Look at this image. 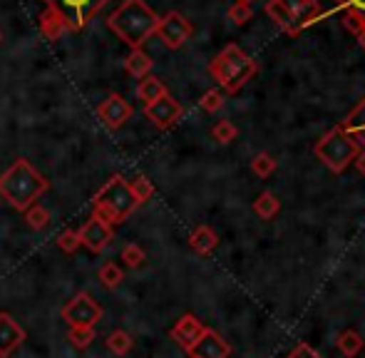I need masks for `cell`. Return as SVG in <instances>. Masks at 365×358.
Returning a JSON list of instances; mask_svg holds the SVG:
<instances>
[{
    "label": "cell",
    "instance_id": "cell-1",
    "mask_svg": "<svg viewBox=\"0 0 365 358\" xmlns=\"http://www.w3.org/2000/svg\"><path fill=\"white\" fill-rule=\"evenodd\" d=\"M48 189L50 182L25 157L15 160L0 175V197L8 199L10 207L18 209V212H25L28 207H33Z\"/></svg>",
    "mask_w": 365,
    "mask_h": 358
},
{
    "label": "cell",
    "instance_id": "cell-2",
    "mask_svg": "<svg viewBox=\"0 0 365 358\" xmlns=\"http://www.w3.org/2000/svg\"><path fill=\"white\" fill-rule=\"evenodd\" d=\"M107 25L122 43H127L132 50H140L157 33L159 15L145 0H122L120 8L107 18Z\"/></svg>",
    "mask_w": 365,
    "mask_h": 358
},
{
    "label": "cell",
    "instance_id": "cell-3",
    "mask_svg": "<svg viewBox=\"0 0 365 358\" xmlns=\"http://www.w3.org/2000/svg\"><path fill=\"white\" fill-rule=\"evenodd\" d=\"M259 65L251 55H246L236 43H229L217 58L209 63V75L219 83V88L229 95H236L251 78L256 75Z\"/></svg>",
    "mask_w": 365,
    "mask_h": 358
},
{
    "label": "cell",
    "instance_id": "cell-4",
    "mask_svg": "<svg viewBox=\"0 0 365 358\" xmlns=\"http://www.w3.org/2000/svg\"><path fill=\"white\" fill-rule=\"evenodd\" d=\"M137 207L140 204L135 202V197L130 192V184H127V179L122 175L110 177L102 184L100 192L92 197V217L102 219L110 227L122 224Z\"/></svg>",
    "mask_w": 365,
    "mask_h": 358
},
{
    "label": "cell",
    "instance_id": "cell-5",
    "mask_svg": "<svg viewBox=\"0 0 365 358\" xmlns=\"http://www.w3.org/2000/svg\"><path fill=\"white\" fill-rule=\"evenodd\" d=\"M264 13L279 25L284 33L298 35L303 28L318 23L326 15L318 0H269Z\"/></svg>",
    "mask_w": 365,
    "mask_h": 358
},
{
    "label": "cell",
    "instance_id": "cell-6",
    "mask_svg": "<svg viewBox=\"0 0 365 358\" xmlns=\"http://www.w3.org/2000/svg\"><path fill=\"white\" fill-rule=\"evenodd\" d=\"M316 157L333 172V175H343L351 167V162L358 157L361 145L353 140L348 132H343L341 127H333L328 135H323L313 147Z\"/></svg>",
    "mask_w": 365,
    "mask_h": 358
},
{
    "label": "cell",
    "instance_id": "cell-7",
    "mask_svg": "<svg viewBox=\"0 0 365 358\" xmlns=\"http://www.w3.org/2000/svg\"><path fill=\"white\" fill-rule=\"evenodd\" d=\"M43 3L45 8H53L55 13L63 15L73 33H80L110 0H43Z\"/></svg>",
    "mask_w": 365,
    "mask_h": 358
},
{
    "label": "cell",
    "instance_id": "cell-8",
    "mask_svg": "<svg viewBox=\"0 0 365 358\" xmlns=\"http://www.w3.org/2000/svg\"><path fill=\"white\" fill-rule=\"evenodd\" d=\"M63 319L68 326H77V329H95L102 321V306L92 299L90 294H77L65 304Z\"/></svg>",
    "mask_w": 365,
    "mask_h": 358
},
{
    "label": "cell",
    "instance_id": "cell-9",
    "mask_svg": "<svg viewBox=\"0 0 365 358\" xmlns=\"http://www.w3.org/2000/svg\"><path fill=\"white\" fill-rule=\"evenodd\" d=\"M154 35H159V40H162L169 50H179L194 35V25H192V20L184 18L179 10H169L167 15L159 18L157 33Z\"/></svg>",
    "mask_w": 365,
    "mask_h": 358
},
{
    "label": "cell",
    "instance_id": "cell-10",
    "mask_svg": "<svg viewBox=\"0 0 365 358\" xmlns=\"http://www.w3.org/2000/svg\"><path fill=\"white\" fill-rule=\"evenodd\" d=\"M182 115H184L182 102L174 100L169 92L164 97H159V100L145 105V117L157 127V130H169V127H174L179 120H182Z\"/></svg>",
    "mask_w": 365,
    "mask_h": 358
},
{
    "label": "cell",
    "instance_id": "cell-11",
    "mask_svg": "<svg viewBox=\"0 0 365 358\" xmlns=\"http://www.w3.org/2000/svg\"><path fill=\"white\" fill-rule=\"evenodd\" d=\"M97 115L105 122V127L110 130H120L127 125V120L132 117V105L120 95V92H110L107 100H102V105L97 107Z\"/></svg>",
    "mask_w": 365,
    "mask_h": 358
},
{
    "label": "cell",
    "instance_id": "cell-12",
    "mask_svg": "<svg viewBox=\"0 0 365 358\" xmlns=\"http://www.w3.org/2000/svg\"><path fill=\"white\" fill-rule=\"evenodd\" d=\"M80 244L82 247H87L92 254H100L107 249V244L112 242V227L110 224H105L102 219L97 217H90L85 224H82L80 232Z\"/></svg>",
    "mask_w": 365,
    "mask_h": 358
},
{
    "label": "cell",
    "instance_id": "cell-13",
    "mask_svg": "<svg viewBox=\"0 0 365 358\" xmlns=\"http://www.w3.org/2000/svg\"><path fill=\"white\" fill-rule=\"evenodd\" d=\"M204 329H207V326H204L202 321L197 319V316H194V314H184L182 319H179L177 324L172 326L169 336H172V339L177 341V344L189 354V351L194 349V344L202 339Z\"/></svg>",
    "mask_w": 365,
    "mask_h": 358
},
{
    "label": "cell",
    "instance_id": "cell-14",
    "mask_svg": "<svg viewBox=\"0 0 365 358\" xmlns=\"http://www.w3.org/2000/svg\"><path fill=\"white\" fill-rule=\"evenodd\" d=\"M25 329L10 314H0V358L13 356L23 346Z\"/></svg>",
    "mask_w": 365,
    "mask_h": 358
},
{
    "label": "cell",
    "instance_id": "cell-15",
    "mask_svg": "<svg viewBox=\"0 0 365 358\" xmlns=\"http://www.w3.org/2000/svg\"><path fill=\"white\" fill-rule=\"evenodd\" d=\"M192 358H231V346L214 329H204L202 339L189 351Z\"/></svg>",
    "mask_w": 365,
    "mask_h": 358
},
{
    "label": "cell",
    "instance_id": "cell-16",
    "mask_svg": "<svg viewBox=\"0 0 365 358\" xmlns=\"http://www.w3.org/2000/svg\"><path fill=\"white\" fill-rule=\"evenodd\" d=\"M189 247H192L194 252L199 254V257H209V254H212L214 249L219 247L217 232H214L212 227H207V224H199V227L194 229L192 234H189Z\"/></svg>",
    "mask_w": 365,
    "mask_h": 358
},
{
    "label": "cell",
    "instance_id": "cell-17",
    "mask_svg": "<svg viewBox=\"0 0 365 358\" xmlns=\"http://www.w3.org/2000/svg\"><path fill=\"white\" fill-rule=\"evenodd\" d=\"M338 127H341L343 132H348V135L361 145V150H365V97L356 105V110H351V115Z\"/></svg>",
    "mask_w": 365,
    "mask_h": 358
},
{
    "label": "cell",
    "instance_id": "cell-18",
    "mask_svg": "<svg viewBox=\"0 0 365 358\" xmlns=\"http://www.w3.org/2000/svg\"><path fill=\"white\" fill-rule=\"evenodd\" d=\"M40 30H43V35L48 40H58V38H63L70 28L63 20V15L55 13L53 8H45L43 13H40Z\"/></svg>",
    "mask_w": 365,
    "mask_h": 358
},
{
    "label": "cell",
    "instance_id": "cell-19",
    "mask_svg": "<svg viewBox=\"0 0 365 358\" xmlns=\"http://www.w3.org/2000/svg\"><path fill=\"white\" fill-rule=\"evenodd\" d=\"M152 68H154V60L145 53V48L130 50V55L125 58V70L132 75V78H137V80L147 78V75L152 73Z\"/></svg>",
    "mask_w": 365,
    "mask_h": 358
},
{
    "label": "cell",
    "instance_id": "cell-20",
    "mask_svg": "<svg viewBox=\"0 0 365 358\" xmlns=\"http://www.w3.org/2000/svg\"><path fill=\"white\" fill-rule=\"evenodd\" d=\"M336 349L346 358H356V356H361V351L365 349V339L358 334V331L348 329L336 339Z\"/></svg>",
    "mask_w": 365,
    "mask_h": 358
},
{
    "label": "cell",
    "instance_id": "cell-21",
    "mask_svg": "<svg viewBox=\"0 0 365 358\" xmlns=\"http://www.w3.org/2000/svg\"><path fill=\"white\" fill-rule=\"evenodd\" d=\"M254 212H256V217H259V219L271 222V219L281 212V199L276 197V194H271V192H261L259 197L254 199Z\"/></svg>",
    "mask_w": 365,
    "mask_h": 358
},
{
    "label": "cell",
    "instance_id": "cell-22",
    "mask_svg": "<svg viewBox=\"0 0 365 358\" xmlns=\"http://www.w3.org/2000/svg\"><path fill=\"white\" fill-rule=\"evenodd\" d=\"M167 95V85L162 83L159 78H154V75H147V78L140 80V85H137V97H140L145 105L149 102L159 100V97Z\"/></svg>",
    "mask_w": 365,
    "mask_h": 358
},
{
    "label": "cell",
    "instance_id": "cell-23",
    "mask_svg": "<svg viewBox=\"0 0 365 358\" xmlns=\"http://www.w3.org/2000/svg\"><path fill=\"white\" fill-rule=\"evenodd\" d=\"M132 346H135V341H132V336L127 334V331L117 329L107 336V349H110V354H115V356H127L132 351Z\"/></svg>",
    "mask_w": 365,
    "mask_h": 358
},
{
    "label": "cell",
    "instance_id": "cell-24",
    "mask_svg": "<svg viewBox=\"0 0 365 358\" xmlns=\"http://www.w3.org/2000/svg\"><path fill=\"white\" fill-rule=\"evenodd\" d=\"M276 167L279 165H276V160L269 155V152H259V155L251 160V172H254L259 179H269L276 172Z\"/></svg>",
    "mask_w": 365,
    "mask_h": 358
},
{
    "label": "cell",
    "instance_id": "cell-25",
    "mask_svg": "<svg viewBox=\"0 0 365 358\" xmlns=\"http://www.w3.org/2000/svg\"><path fill=\"white\" fill-rule=\"evenodd\" d=\"M127 184H130V192H132V197H135L137 204H145V202H149V199L154 197V184L149 182L145 175L135 177L132 182H127Z\"/></svg>",
    "mask_w": 365,
    "mask_h": 358
},
{
    "label": "cell",
    "instance_id": "cell-26",
    "mask_svg": "<svg viewBox=\"0 0 365 358\" xmlns=\"http://www.w3.org/2000/svg\"><path fill=\"white\" fill-rule=\"evenodd\" d=\"M97 276H100L102 286H107V289H117V286L122 284V279H125V274H122V269L117 267L115 262L102 264L100 271H97Z\"/></svg>",
    "mask_w": 365,
    "mask_h": 358
},
{
    "label": "cell",
    "instance_id": "cell-27",
    "mask_svg": "<svg viewBox=\"0 0 365 358\" xmlns=\"http://www.w3.org/2000/svg\"><path fill=\"white\" fill-rule=\"evenodd\" d=\"M25 222L30 224V229H45L50 224V212L43 207V204H38L35 202L33 207H28L25 209Z\"/></svg>",
    "mask_w": 365,
    "mask_h": 358
},
{
    "label": "cell",
    "instance_id": "cell-28",
    "mask_svg": "<svg viewBox=\"0 0 365 358\" xmlns=\"http://www.w3.org/2000/svg\"><path fill=\"white\" fill-rule=\"evenodd\" d=\"M212 137L219 142V145H229V142H234L236 137H239V127H236L231 120H221L214 125Z\"/></svg>",
    "mask_w": 365,
    "mask_h": 358
},
{
    "label": "cell",
    "instance_id": "cell-29",
    "mask_svg": "<svg viewBox=\"0 0 365 358\" xmlns=\"http://www.w3.org/2000/svg\"><path fill=\"white\" fill-rule=\"evenodd\" d=\"M68 339L75 349H90V344L95 341V329H77V326H70Z\"/></svg>",
    "mask_w": 365,
    "mask_h": 358
},
{
    "label": "cell",
    "instance_id": "cell-30",
    "mask_svg": "<svg viewBox=\"0 0 365 358\" xmlns=\"http://www.w3.org/2000/svg\"><path fill=\"white\" fill-rule=\"evenodd\" d=\"M199 107H202L204 112H209V115L219 112L221 107H224V92H221V90H207L202 95V100H199Z\"/></svg>",
    "mask_w": 365,
    "mask_h": 358
},
{
    "label": "cell",
    "instance_id": "cell-31",
    "mask_svg": "<svg viewBox=\"0 0 365 358\" xmlns=\"http://www.w3.org/2000/svg\"><path fill=\"white\" fill-rule=\"evenodd\" d=\"M58 249L65 254H75L77 249H80V234H77L75 229H63V232L58 234Z\"/></svg>",
    "mask_w": 365,
    "mask_h": 358
},
{
    "label": "cell",
    "instance_id": "cell-32",
    "mask_svg": "<svg viewBox=\"0 0 365 358\" xmlns=\"http://www.w3.org/2000/svg\"><path fill=\"white\" fill-rule=\"evenodd\" d=\"M122 262L132 269L142 267V264H145V249H142L140 244H127V247L122 249Z\"/></svg>",
    "mask_w": 365,
    "mask_h": 358
},
{
    "label": "cell",
    "instance_id": "cell-33",
    "mask_svg": "<svg viewBox=\"0 0 365 358\" xmlns=\"http://www.w3.org/2000/svg\"><path fill=\"white\" fill-rule=\"evenodd\" d=\"M229 20L234 25H246L249 20H254V10H251V5H239L234 3L229 8Z\"/></svg>",
    "mask_w": 365,
    "mask_h": 358
},
{
    "label": "cell",
    "instance_id": "cell-34",
    "mask_svg": "<svg viewBox=\"0 0 365 358\" xmlns=\"http://www.w3.org/2000/svg\"><path fill=\"white\" fill-rule=\"evenodd\" d=\"M343 25H346V28L358 38L361 30L365 28V18L361 13H353V10H343Z\"/></svg>",
    "mask_w": 365,
    "mask_h": 358
},
{
    "label": "cell",
    "instance_id": "cell-35",
    "mask_svg": "<svg viewBox=\"0 0 365 358\" xmlns=\"http://www.w3.org/2000/svg\"><path fill=\"white\" fill-rule=\"evenodd\" d=\"M286 358H323V356L318 354V351L313 349L311 344H306V341H301V344H298L296 349H293L291 354L286 356Z\"/></svg>",
    "mask_w": 365,
    "mask_h": 358
},
{
    "label": "cell",
    "instance_id": "cell-36",
    "mask_svg": "<svg viewBox=\"0 0 365 358\" xmlns=\"http://www.w3.org/2000/svg\"><path fill=\"white\" fill-rule=\"evenodd\" d=\"M336 10H353L365 18V0H336Z\"/></svg>",
    "mask_w": 365,
    "mask_h": 358
},
{
    "label": "cell",
    "instance_id": "cell-37",
    "mask_svg": "<svg viewBox=\"0 0 365 358\" xmlns=\"http://www.w3.org/2000/svg\"><path fill=\"white\" fill-rule=\"evenodd\" d=\"M353 162H356L358 172H361V175L365 177V150H361V152H358V157H356V160H353Z\"/></svg>",
    "mask_w": 365,
    "mask_h": 358
},
{
    "label": "cell",
    "instance_id": "cell-38",
    "mask_svg": "<svg viewBox=\"0 0 365 358\" xmlns=\"http://www.w3.org/2000/svg\"><path fill=\"white\" fill-rule=\"evenodd\" d=\"M358 40H361V45H363V48H365V28L361 30V35H358Z\"/></svg>",
    "mask_w": 365,
    "mask_h": 358
},
{
    "label": "cell",
    "instance_id": "cell-39",
    "mask_svg": "<svg viewBox=\"0 0 365 358\" xmlns=\"http://www.w3.org/2000/svg\"><path fill=\"white\" fill-rule=\"evenodd\" d=\"M239 5H254V0H236Z\"/></svg>",
    "mask_w": 365,
    "mask_h": 358
}]
</instances>
